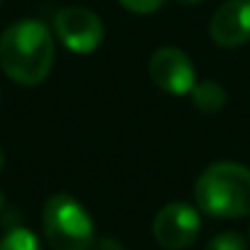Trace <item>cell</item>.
<instances>
[{
  "label": "cell",
  "instance_id": "obj_1",
  "mask_svg": "<svg viewBox=\"0 0 250 250\" xmlns=\"http://www.w3.org/2000/svg\"><path fill=\"white\" fill-rule=\"evenodd\" d=\"M54 66V40L44 22L25 18L0 35V69L20 86L42 83Z\"/></svg>",
  "mask_w": 250,
  "mask_h": 250
},
{
  "label": "cell",
  "instance_id": "obj_2",
  "mask_svg": "<svg viewBox=\"0 0 250 250\" xmlns=\"http://www.w3.org/2000/svg\"><path fill=\"white\" fill-rule=\"evenodd\" d=\"M196 206L213 218L250 216V169L238 162H216L194 187Z\"/></svg>",
  "mask_w": 250,
  "mask_h": 250
},
{
  "label": "cell",
  "instance_id": "obj_3",
  "mask_svg": "<svg viewBox=\"0 0 250 250\" xmlns=\"http://www.w3.org/2000/svg\"><path fill=\"white\" fill-rule=\"evenodd\" d=\"M42 228L52 250H91L96 226L88 211L69 194H54L42 208Z\"/></svg>",
  "mask_w": 250,
  "mask_h": 250
},
{
  "label": "cell",
  "instance_id": "obj_4",
  "mask_svg": "<svg viewBox=\"0 0 250 250\" xmlns=\"http://www.w3.org/2000/svg\"><path fill=\"white\" fill-rule=\"evenodd\" d=\"M54 32L62 40V44L76 54H88V52L98 49V44L103 42L101 18L93 10L79 8V5H69L57 13Z\"/></svg>",
  "mask_w": 250,
  "mask_h": 250
},
{
  "label": "cell",
  "instance_id": "obj_5",
  "mask_svg": "<svg viewBox=\"0 0 250 250\" xmlns=\"http://www.w3.org/2000/svg\"><path fill=\"white\" fill-rule=\"evenodd\" d=\"M201 230V216L191 204L174 201L160 208L152 221V235L165 250H184L189 248Z\"/></svg>",
  "mask_w": 250,
  "mask_h": 250
},
{
  "label": "cell",
  "instance_id": "obj_6",
  "mask_svg": "<svg viewBox=\"0 0 250 250\" xmlns=\"http://www.w3.org/2000/svg\"><path fill=\"white\" fill-rule=\"evenodd\" d=\"M150 79L167 93L187 96L196 83L194 62L177 47H160L150 57Z\"/></svg>",
  "mask_w": 250,
  "mask_h": 250
},
{
  "label": "cell",
  "instance_id": "obj_7",
  "mask_svg": "<svg viewBox=\"0 0 250 250\" xmlns=\"http://www.w3.org/2000/svg\"><path fill=\"white\" fill-rule=\"evenodd\" d=\"M208 35L226 49L250 42V0H226L211 18Z\"/></svg>",
  "mask_w": 250,
  "mask_h": 250
},
{
  "label": "cell",
  "instance_id": "obj_8",
  "mask_svg": "<svg viewBox=\"0 0 250 250\" xmlns=\"http://www.w3.org/2000/svg\"><path fill=\"white\" fill-rule=\"evenodd\" d=\"M191 101L194 105L201 110V113H218L223 105H226V91L221 83L216 81H201V83H194L191 88Z\"/></svg>",
  "mask_w": 250,
  "mask_h": 250
},
{
  "label": "cell",
  "instance_id": "obj_9",
  "mask_svg": "<svg viewBox=\"0 0 250 250\" xmlns=\"http://www.w3.org/2000/svg\"><path fill=\"white\" fill-rule=\"evenodd\" d=\"M0 250H42L37 235L30 228H10L0 238Z\"/></svg>",
  "mask_w": 250,
  "mask_h": 250
},
{
  "label": "cell",
  "instance_id": "obj_10",
  "mask_svg": "<svg viewBox=\"0 0 250 250\" xmlns=\"http://www.w3.org/2000/svg\"><path fill=\"white\" fill-rule=\"evenodd\" d=\"M204 250H248V243L240 233H233V230H226V233H218L213 235Z\"/></svg>",
  "mask_w": 250,
  "mask_h": 250
},
{
  "label": "cell",
  "instance_id": "obj_11",
  "mask_svg": "<svg viewBox=\"0 0 250 250\" xmlns=\"http://www.w3.org/2000/svg\"><path fill=\"white\" fill-rule=\"evenodd\" d=\"M118 3L125 8V10H130V13H138V15H150L155 10L162 8L165 0H118Z\"/></svg>",
  "mask_w": 250,
  "mask_h": 250
},
{
  "label": "cell",
  "instance_id": "obj_12",
  "mask_svg": "<svg viewBox=\"0 0 250 250\" xmlns=\"http://www.w3.org/2000/svg\"><path fill=\"white\" fill-rule=\"evenodd\" d=\"M91 250H125L118 238H96Z\"/></svg>",
  "mask_w": 250,
  "mask_h": 250
},
{
  "label": "cell",
  "instance_id": "obj_13",
  "mask_svg": "<svg viewBox=\"0 0 250 250\" xmlns=\"http://www.w3.org/2000/svg\"><path fill=\"white\" fill-rule=\"evenodd\" d=\"M177 3H182V5H196V3H201V0H177Z\"/></svg>",
  "mask_w": 250,
  "mask_h": 250
},
{
  "label": "cell",
  "instance_id": "obj_14",
  "mask_svg": "<svg viewBox=\"0 0 250 250\" xmlns=\"http://www.w3.org/2000/svg\"><path fill=\"white\" fill-rule=\"evenodd\" d=\"M3 208H5V194L0 191V211H3Z\"/></svg>",
  "mask_w": 250,
  "mask_h": 250
},
{
  "label": "cell",
  "instance_id": "obj_15",
  "mask_svg": "<svg viewBox=\"0 0 250 250\" xmlns=\"http://www.w3.org/2000/svg\"><path fill=\"white\" fill-rule=\"evenodd\" d=\"M3 165H5V155H3V150H0V169H3Z\"/></svg>",
  "mask_w": 250,
  "mask_h": 250
}]
</instances>
